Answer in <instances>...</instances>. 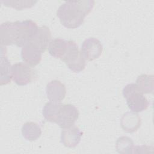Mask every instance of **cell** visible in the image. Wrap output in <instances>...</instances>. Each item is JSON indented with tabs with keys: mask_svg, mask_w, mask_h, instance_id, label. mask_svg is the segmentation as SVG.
<instances>
[{
	"mask_svg": "<svg viewBox=\"0 0 154 154\" xmlns=\"http://www.w3.org/2000/svg\"><path fill=\"white\" fill-rule=\"evenodd\" d=\"M51 41V32L46 26L38 27V31L31 42L43 53Z\"/></svg>",
	"mask_w": 154,
	"mask_h": 154,
	"instance_id": "obj_11",
	"label": "cell"
},
{
	"mask_svg": "<svg viewBox=\"0 0 154 154\" xmlns=\"http://www.w3.org/2000/svg\"><path fill=\"white\" fill-rule=\"evenodd\" d=\"M102 50L101 42L96 38L90 37L82 43L81 52L85 60L91 61L98 58L101 55Z\"/></svg>",
	"mask_w": 154,
	"mask_h": 154,
	"instance_id": "obj_7",
	"label": "cell"
},
{
	"mask_svg": "<svg viewBox=\"0 0 154 154\" xmlns=\"http://www.w3.org/2000/svg\"><path fill=\"white\" fill-rule=\"evenodd\" d=\"M35 77L34 69L26 63L19 62L12 66V79L18 85H26L34 81Z\"/></svg>",
	"mask_w": 154,
	"mask_h": 154,
	"instance_id": "obj_6",
	"label": "cell"
},
{
	"mask_svg": "<svg viewBox=\"0 0 154 154\" xmlns=\"http://www.w3.org/2000/svg\"><path fill=\"white\" fill-rule=\"evenodd\" d=\"M116 148L120 153H132V150L134 149V143L131 138L122 136L117 140Z\"/></svg>",
	"mask_w": 154,
	"mask_h": 154,
	"instance_id": "obj_19",
	"label": "cell"
},
{
	"mask_svg": "<svg viewBox=\"0 0 154 154\" xmlns=\"http://www.w3.org/2000/svg\"><path fill=\"white\" fill-rule=\"evenodd\" d=\"M46 93L50 102L60 103L66 96V88L61 81L52 80L47 84Z\"/></svg>",
	"mask_w": 154,
	"mask_h": 154,
	"instance_id": "obj_8",
	"label": "cell"
},
{
	"mask_svg": "<svg viewBox=\"0 0 154 154\" xmlns=\"http://www.w3.org/2000/svg\"><path fill=\"white\" fill-rule=\"evenodd\" d=\"M82 132L76 126L63 129L61 133V143L66 147H76L81 141Z\"/></svg>",
	"mask_w": 154,
	"mask_h": 154,
	"instance_id": "obj_9",
	"label": "cell"
},
{
	"mask_svg": "<svg viewBox=\"0 0 154 154\" xmlns=\"http://www.w3.org/2000/svg\"><path fill=\"white\" fill-rule=\"evenodd\" d=\"M0 42L1 46L14 45L15 22H6L0 26Z\"/></svg>",
	"mask_w": 154,
	"mask_h": 154,
	"instance_id": "obj_13",
	"label": "cell"
},
{
	"mask_svg": "<svg viewBox=\"0 0 154 154\" xmlns=\"http://www.w3.org/2000/svg\"><path fill=\"white\" fill-rule=\"evenodd\" d=\"M61 60L66 63L70 70L75 73L82 71L86 65L85 60L79 50L78 45L72 40L67 41L66 49Z\"/></svg>",
	"mask_w": 154,
	"mask_h": 154,
	"instance_id": "obj_3",
	"label": "cell"
},
{
	"mask_svg": "<svg viewBox=\"0 0 154 154\" xmlns=\"http://www.w3.org/2000/svg\"><path fill=\"white\" fill-rule=\"evenodd\" d=\"M1 78H0V85H6L10 82L12 79V66H11L10 61H8L7 56L6 52L4 51L5 47L2 46L1 47Z\"/></svg>",
	"mask_w": 154,
	"mask_h": 154,
	"instance_id": "obj_14",
	"label": "cell"
},
{
	"mask_svg": "<svg viewBox=\"0 0 154 154\" xmlns=\"http://www.w3.org/2000/svg\"><path fill=\"white\" fill-rule=\"evenodd\" d=\"M42 52L31 43L22 47L21 58L27 64L33 67L38 65L42 60Z\"/></svg>",
	"mask_w": 154,
	"mask_h": 154,
	"instance_id": "obj_10",
	"label": "cell"
},
{
	"mask_svg": "<svg viewBox=\"0 0 154 154\" xmlns=\"http://www.w3.org/2000/svg\"><path fill=\"white\" fill-rule=\"evenodd\" d=\"M2 3L7 7H11L17 10H21L23 8H30L34 5L37 1H2Z\"/></svg>",
	"mask_w": 154,
	"mask_h": 154,
	"instance_id": "obj_20",
	"label": "cell"
},
{
	"mask_svg": "<svg viewBox=\"0 0 154 154\" xmlns=\"http://www.w3.org/2000/svg\"><path fill=\"white\" fill-rule=\"evenodd\" d=\"M94 1H68L62 4L57 11V16L66 28L75 29L79 27L85 17L92 11Z\"/></svg>",
	"mask_w": 154,
	"mask_h": 154,
	"instance_id": "obj_1",
	"label": "cell"
},
{
	"mask_svg": "<svg viewBox=\"0 0 154 154\" xmlns=\"http://www.w3.org/2000/svg\"><path fill=\"white\" fill-rule=\"evenodd\" d=\"M79 115V111L74 105L60 103L55 123L62 129L70 128L74 125Z\"/></svg>",
	"mask_w": 154,
	"mask_h": 154,
	"instance_id": "obj_5",
	"label": "cell"
},
{
	"mask_svg": "<svg viewBox=\"0 0 154 154\" xmlns=\"http://www.w3.org/2000/svg\"><path fill=\"white\" fill-rule=\"evenodd\" d=\"M141 120L140 117L135 112H126L121 118L120 125L124 131L132 133L140 127Z\"/></svg>",
	"mask_w": 154,
	"mask_h": 154,
	"instance_id": "obj_12",
	"label": "cell"
},
{
	"mask_svg": "<svg viewBox=\"0 0 154 154\" xmlns=\"http://www.w3.org/2000/svg\"><path fill=\"white\" fill-rule=\"evenodd\" d=\"M123 95L126 99L128 108L132 112H142L149 106V103L147 99L138 90L135 84L126 85L123 89Z\"/></svg>",
	"mask_w": 154,
	"mask_h": 154,
	"instance_id": "obj_2",
	"label": "cell"
},
{
	"mask_svg": "<svg viewBox=\"0 0 154 154\" xmlns=\"http://www.w3.org/2000/svg\"><path fill=\"white\" fill-rule=\"evenodd\" d=\"M60 105V103H54L52 102H47L45 105L42 113L43 117L48 122L55 123Z\"/></svg>",
	"mask_w": 154,
	"mask_h": 154,
	"instance_id": "obj_18",
	"label": "cell"
},
{
	"mask_svg": "<svg viewBox=\"0 0 154 154\" xmlns=\"http://www.w3.org/2000/svg\"><path fill=\"white\" fill-rule=\"evenodd\" d=\"M15 45L23 47L31 42L36 34L38 27L37 23L31 20L16 21Z\"/></svg>",
	"mask_w": 154,
	"mask_h": 154,
	"instance_id": "obj_4",
	"label": "cell"
},
{
	"mask_svg": "<svg viewBox=\"0 0 154 154\" xmlns=\"http://www.w3.org/2000/svg\"><path fill=\"white\" fill-rule=\"evenodd\" d=\"M67 45V41L62 38H56L52 40L49 45L48 50L49 54L58 59H61Z\"/></svg>",
	"mask_w": 154,
	"mask_h": 154,
	"instance_id": "obj_16",
	"label": "cell"
},
{
	"mask_svg": "<svg viewBox=\"0 0 154 154\" xmlns=\"http://www.w3.org/2000/svg\"><path fill=\"white\" fill-rule=\"evenodd\" d=\"M153 76L143 74L136 80V85L138 90L143 94L151 93L153 91Z\"/></svg>",
	"mask_w": 154,
	"mask_h": 154,
	"instance_id": "obj_17",
	"label": "cell"
},
{
	"mask_svg": "<svg viewBox=\"0 0 154 154\" xmlns=\"http://www.w3.org/2000/svg\"><path fill=\"white\" fill-rule=\"evenodd\" d=\"M22 134L26 140L33 141L40 137L42 130L37 123L28 122L24 123L22 126Z\"/></svg>",
	"mask_w": 154,
	"mask_h": 154,
	"instance_id": "obj_15",
	"label": "cell"
}]
</instances>
